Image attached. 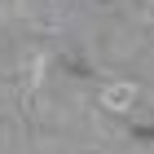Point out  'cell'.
Segmentation results:
<instances>
[{
    "instance_id": "6da1fadb",
    "label": "cell",
    "mask_w": 154,
    "mask_h": 154,
    "mask_svg": "<svg viewBox=\"0 0 154 154\" xmlns=\"http://www.w3.org/2000/svg\"><path fill=\"white\" fill-rule=\"evenodd\" d=\"M101 101H106L110 110H128L132 101H137V88H132V84H110L106 93H101Z\"/></svg>"
}]
</instances>
